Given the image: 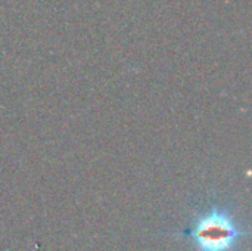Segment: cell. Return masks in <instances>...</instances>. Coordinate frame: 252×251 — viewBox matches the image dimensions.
<instances>
[{"label":"cell","mask_w":252,"mask_h":251,"mask_svg":"<svg viewBox=\"0 0 252 251\" xmlns=\"http://www.w3.org/2000/svg\"><path fill=\"white\" fill-rule=\"evenodd\" d=\"M185 235L195 251H238L248 231L226 207L211 206L193 219Z\"/></svg>","instance_id":"cell-1"}]
</instances>
